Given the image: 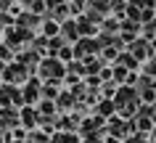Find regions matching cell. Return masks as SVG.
Here are the masks:
<instances>
[{
	"label": "cell",
	"mask_w": 156,
	"mask_h": 143,
	"mask_svg": "<svg viewBox=\"0 0 156 143\" xmlns=\"http://www.w3.org/2000/svg\"><path fill=\"white\" fill-rule=\"evenodd\" d=\"M154 3H156V0H154Z\"/></svg>",
	"instance_id": "44dd1931"
},
{
	"label": "cell",
	"mask_w": 156,
	"mask_h": 143,
	"mask_svg": "<svg viewBox=\"0 0 156 143\" xmlns=\"http://www.w3.org/2000/svg\"><path fill=\"white\" fill-rule=\"evenodd\" d=\"M77 27H80V32H82V37H87V34H93L95 29H98V27H95V19H93V16H87V13L77 19Z\"/></svg>",
	"instance_id": "8fae6325"
},
{
	"label": "cell",
	"mask_w": 156,
	"mask_h": 143,
	"mask_svg": "<svg viewBox=\"0 0 156 143\" xmlns=\"http://www.w3.org/2000/svg\"><path fill=\"white\" fill-rule=\"evenodd\" d=\"M127 143H146V138H143V135H132V138H127Z\"/></svg>",
	"instance_id": "5bb4252c"
},
{
	"label": "cell",
	"mask_w": 156,
	"mask_h": 143,
	"mask_svg": "<svg viewBox=\"0 0 156 143\" xmlns=\"http://www.w3.org/2000/svg\"><path fill=\"white\" fill-rule=\"evenodd\" d=\"M61 3H69V0H48V8H53V5H61Z\"/></svg>",
	"instance_id": "2e32d148"
},
{
	"label": "cell",
	"mask_w": 156,
	"mask_h": 143,
	"mask_svg": "<svg viewBox=\"0 0 156 143\" xmlns=\"http://www.w3.org/2000/svg\"><path fill=\"white\" fill-rule=\"evenodd\" d=\"M151 42H148V37H135V40L130 42V53L135 56L138 61H146L148 56H151Z\"/></svg>",
	"instance_id": "52a82bcc"
},
{
	"label": "cell",
	"mask_w": 156,
	"mask_h": 143,
	"mask_svg": "<svg viewBox=\"0 0 156 143\" xmlns=\"http://www.w3.org/2000/svg\"><path fill=\"white\" fill-rule=\"evenodd\" d=\"M0 106H24L21 85H11V82L0 85Z\"/></svg>",
	"instance_id": "3957f363"
},
{
	"label": "cell",
	"mask_w": 156,
	"mask_h": 143,
	"mask_svg": "<svg viewBox=\"0 0 156 143\" xmlns=\"http://www.w3.org/2000/svg\"><path fill=\"white\" fill-rule=\"evenodd\" d=\"M21 93H24V103H37L42 101V80L40 77H29L24 85H21Z\"/></svg>",
	"instance_id": "277c9868"
},
{
	"label": "cell",
	"mask_w": 156,
	"mask_h": 143,
	"mask_svg": "<svg viewBox=\"0 0 156 143\" xmlns=\"http://www.w3.org/2000/svg\"><path fill=\"white\" fill-rule=\"evenodd\" d=\"M111 3H116V0H111ZM119 3H122V0H119Z\"/></svg>",
	"instance_id": "ffe728a7"
},
{
	"label": "cell",
	"mask_w": 156,
	"mask_h": 143,
	"mask_svg": "<svg viewBox=\"0 0 156 143\" xmlns=\"http://www.w3.org/2000/svg\"><path fill=\"white\" fill-rule=\"evenodd\" d=\"M146 74H156V61H151V64L146 66Z\"/></svg>",
	"instance_id": "9a60e30c"
},
{
	"label": "cell",
	"mask_w": 156,
	"mask_h": 143,
	"mask_svg": "<svg viewBox=\"0 0 156 143\" xmlns=\"http://www.w3.org/2000/svg\"><path fill=\"white\" fill-rule=\"evenodd\" d=\"M37 74H40L42 82H48V80H64L66 77V66H64V61L58 59V56H42L40 61V66H37Z\"/></svg>",
	"instance_id": "6da1fadb"
},
{
	"label": "cell",
	"mask_w": 156,
	"mask_h": 143,
	"mask_svg": "<svg viewBox=\"0 0 156 143\" xmlns=\"http://www.w3.org/2000/svg\"><path fill=\"white\" fill-rule=\"evenodd\" d=\"M3 82H11V85H24L27 80H29V69L21 64V61H11V64H5V69H3V77H0Z\"/></svg>",
	"instance_id": "7a4b0ae2"
},
{
	"label": "cell",
	"mask_w": 156,
	"mask_h": 143,
	"mask_svg": "<svg viewBox=\"0 0 156 143\" xmlns=\"http://www.w3.org/2000/svg\"><path fill=\"white\" fill-rule=\"evenodd\" d=\"M72 56H74V48H69V45H64V48L58 51V59L61 61H72Z\"/></svg>",
	"instance_id": "4fadbf2b"
},
{
	"label": "cell",
	"mask_w": 156,
	"mask_h": 143,
	"mask_svg": "<svg viewBox=\"0 0 156 143\" xmlns=\"http://www.w3.org/2000/svg\"><path fill=\"white\" fill-rule=\"evenodd\" d=\"M48 143H80V135L74 133V130H56V133L50 135Z\"/></svg>",
	"instance_id": "30bf717a"
},
{
	"label": "cell",
	"mask_w": 156,
	"mask_h": 143,
	"mask_svg": "<svg viewBox=\"0 0 156 143\" xmlns=\"http://www.w3.org/2000/svg\"><path fill=\"white\" fill-rule=\"evenodd\" d=\"M85 11H87V16H93L95 21H101V19L111 11V0H87V8Z\"/></svg>",
	"instance_id": "ba28073f"
},
{
	"label": "cell",
	"mask_w": 156,
	"mask_h": 143,
	"mask_svg": "<svg viewBox=\"0 0 156 143\" xmlns=\"http://www.w3.org/2000/svg\"><path fill=\"white\" fill-rule=\"evenodd\" d=\"M151 141L156 143V127H154V130H151Z\"/></svg>",
	"instance_id": "e0dca14e"
},
{
	"label": "cell",
	"mask_w": 156,
	"mask_h": 143,
	"mask_svg": "<svg viewBox=\"0 0 156 143\" xmlns=\"http://www.w3.org/2000/svg\"><path fill=\"white\" fill-rule=\"evenodd\" d=\"M3 32H5V24H3V21H0V34H3Z\"/></svg>",
	"instance_id": "ac0fdd59"
},
{
	"label": "cell",
	"mask_w": 156,
	"mask_h": 143,
	"mask_svg": "<svg viewBox=\"0 0 156 143\" xmlns=\"http://www.w3.org/2000/svg\"><path fill=\"white\" fill-rule=\"evenodd\" d=\"M98 40H90V37H80L74 42V59H87V53H98Z\"/></svg>",
	"instance_id": "8992f818"
},
{
	"label": "cell",
	"mask_w": 156,
	"mask_h": 143,
	"mask_svg": "<svg viewBox=\"0 0 156 143\" xmlns=\"http://www.w3.org/2000/svg\"><path fill=\"white\" fill-rule=\"evenodd\" d=\"M114 109H116V103H114V101H108V98H106V101H103V103L98 106V114H101V117H108V114H111Z\"/></svg>",
	"instance_id": "7c38bea8"
},
{
	"label": "cell",
	"mask_w": 156,
	"mask_h": 143,
	"mask_svg": "<svg viewBox=\"0 0 156 143\" xmlns=\"http://www.w3.org/2000/svg\"><path fill=\"white\" fill-rule=\"evenodd\" d=\"M0 143H5V135H3V133H0Z\"/></svg>",
	"instance_id": "d6986e66"
},
{
	"label": "cell",
	"mask_w": 156,
	"mask_h": 143,
	"mask_svg": "<svg viewBox=\"0 0 156 143\" xmlns=\"http://www.w3.org/2000/svg\"><path fill=\"white\" fill-rule=\"evenodd\" d=\"M61 34H64L69 42H77L80 37H82V32H80V27H77V21H74V19L61 21Z\"/></svg>",
	"instance_id": "9c48e42d"
},
{
	"label": "cell",
	"mask_w": 156,
	"mask_h": 143,
	"mask_svg": "<svg viewBox=\"0 0 156 143\" xmlns=\"http://www.w3.org/2000/svg\"><path fill=\"white\" fill-rule=\"evenodd\" d=\"M19 111H21V125H24L27 130H34V127H40L42 114H40V109H37L34 103H24Z\"/></svg>",
	"instance_id": "5b68a950"
}]
</instances>
